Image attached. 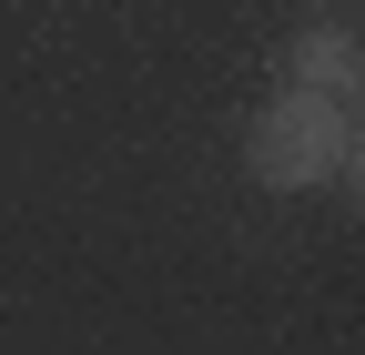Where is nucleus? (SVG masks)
I'll return each instance as SVG.
<instances>
[{"mask_svg":"<svg viewBox=\"0 0 365 355\" xmlns=\"http://www.w3.org/2000/svg\"><path fill=\"white\" fill-rule=\"evenodd\" d=\"M355 153H365L355 102L294 92V81H274V102H264L254 132H244V173H254L264 193H325V183L355 193Z\"/></svg>","mask_w":365,"mask_h":355,"instance_id":"f257e3e1","label":"nucleus"},{"mask_svg":"<svg viewBox=\"0 0 365 355\" xmlns=\"http://www.w3.org/2000/svg\"><path fill=\"white\" fill-rule=\"evenodd\" d=\"M284 81H294V92L355 102V81H365V31H355V11H314V21L284 41Z\"/></svg>","mask_w":365,"mask_h":355,"instance_id":"f03ea898","label":"nucleus"}]
</instances>
